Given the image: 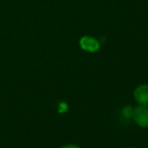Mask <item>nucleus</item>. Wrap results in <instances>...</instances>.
<instances>
[{"mask_svg": "<svg viewBox=\"0 0 148 148\" xmlns=\"http://www.w3.org/2000/svg\"><path fill=\"white\" fill-rule=\"evenodd\" d=\"M132 117H133L135 123L138 126L143 128L148 127V106H138L137 108L132 111Z\"/></svg>", "mask_w": 148, "mask_h": 148, "instance_id": "obj_1", "label": "nucleus"}, {"mask_svg": "<svg viewBox=\"0 0 148 148\" xmlns=\"http://www.w3.org/2000/svg\"><path fill=\"white\" fill-rule=\"evenodd\" d=\"M134 99L140 106H148V85L138 86L134 91Z\"/></svg>", "mask_w": 148, "mask_h": 148, "instance_id": "obj_2", "label": "nucleus"}, {"mask_svg": "<svg viewBox=\"0 0 148 148\" xmlns=\"http://www.w3.org/2000/svg\"><path fill=\"white\" fill-rule=\"evenodd\" d=\"M80 46L82 49L86 50V51L95 52L97 50H99V43L97 40L92 39L90 37H84L80 40Z\"/></svg>", "mask_w": 148, "mask_h": 148, "instance_id": "obj_3", "label": "nucleus"}, {"mask_svg": "<svg viewBox=\"0 0 148 148\" xmlns=\"http://www.w3.org/2000/svg\"><path fill=\"white\" fill-rule=\"evenodd\" d=\"M61 148H80V147H78V146H76V145H72V144H70V145H65Z\"/></svg>", "mask_w": 148, "mask_h": 148, "instance_id": "obj_4", "label": "nucleus"}]
</instances>
